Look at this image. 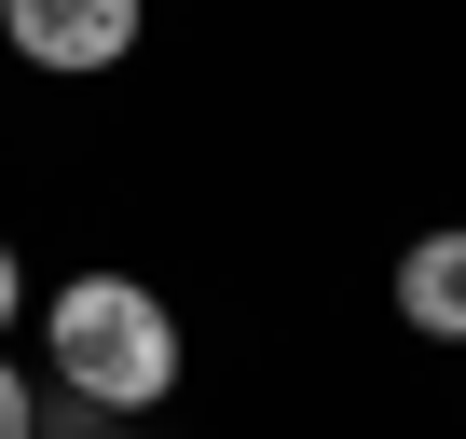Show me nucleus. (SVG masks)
<instances>
[{"instance_id": "2", "label": "nucleus", "mask_w": 466, "mask_h": 439, "mask_svg": "<svg viewBox=\"0 0 466 439\" xmlns=\"http://www.w3.org/2000/svg\"><path fill=\"white\" fill-rule=\"evenodd\" d=\"M137 15L151 0H0V42H15L28 69H56V83H83V69L137 56Z\"/></svg>"}, {"instance_id": "1", "label": "nucleus", "mask_w": 466, "mask_h": 439, "mask_svg": "<svg viewBox=\"0 0 466 439\" xmlns=\"http://www.w3.org/2000/svg\"><path fill=\"white\" fill-rule=\"evenodd\" d=\"M42 357H56V384H69L83 412L137 425V412L178 384V316H165V289H137V275H69V289L42 302Z\"/></svg>"}, {"instance_id": "5", "label": "nucleus", "mask_w": 466, "mask_h": 439, "mask_svg": "<svg viewBox=\"0 0 466 439\" xmlns=\"http://www.w3.org/2000/svg\"><path fill=\"white\" fill-rule=\"evenodd\" d=\"M28 316V261H15V234H0V330Z\"/></svg>"}, {"instance_id": "4", "label": "nucleus", "mask_w": 466, "mask_h": 439, "mask_svg": "<svg viewBox=\"0 0 466 439\" xmlns=\"http://www.w3.org/2000/svg\"><path fill=\"white\" fill-rule=\"evenodd\" d=\"M0 439H42V398H28V371L0 357Z\"/></svg>"}, {"instance_id": "3", "label": "nucleus", "mask_w": 466, "mask_h": 439, "mask_svg": "<svg viewBox=\"0 0 466 439\" xmlns=\"http://www.w3.org/2000/svg\"><path fill=\"white\" fill-rule=\"evenodd\" d=\"M398 330L466 343V220H439V234H411V248H398Z\"/></svg>"}, {"instance_id": "6", "label": "nucleus", "mask_w": 466, "mask_h": 439, "mask_svg": "<svg viewBox=\"0 0 466 439\" xmlns=\"http://www.w3.org/2000/svg\"><path fill=\"white\" fill-rule=\"evenodd\" d=\"M56 439H137V425H110V412H83V398H69V425H56Z\"/></svg>"}]
</instances>
